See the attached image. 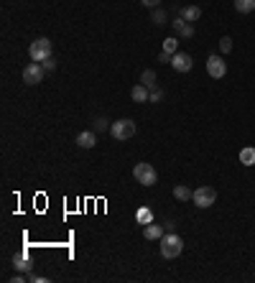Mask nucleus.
<instances>
[{"instance_id":"nucleus-1","label":"nucleus","mask_w":255,"mask_h":283,"mask_svg":"<svg viewBox=\"0 0 255 283\" xmlns=\"http://www.w3.org/2000/svg\"><path fill=\"white\" fill-rule=\"evenodd\" d=\"M158 248H161V255H163L166 260H174V258H179L181 250H184V240H181L176 232H166V235L158 240Z\"/></svg>"},{"instance_id":"nucleus-2","label":"nucleus","mask_w":255,"mask_h":283,"mask_svg":"<svg viewBox=\"0 0 255 283\" xmlns=\"http://www.w3.org/2000/svg\"><path fill=\"white\" fill-rule=\"evenodd\" d=\"M28 54H31V59L33 61H46V59H51V54H54V46H51V41L46 36H41V38H36V41L28 46Z\"/></svg>"},{"instance_id":"nucleus-3","label":"nucleus","mask_w":255,"mask_h":283,"mask_svg":"<svg viewBox=\"0 0 255 283\" xmlns=\"http://www.w3.org/2000/svg\"><path fill=\"white\" fill-rule=\"evenodd\" d=\"M110 133H112L115 140H131L136 135V123L131 117H122V120H117V123L110 125Z\"/></svg>"},{"instance_id":"nucleus-4","label":"nucleus","mask_w":255,"mask_h":283,"mask_svg":"<svg viewBox=\"0 0 255 283\" xmlns=\"http://www.w3.org/2000/svg\"><path fill=\"white\" fill-rule=\"evenodd\" d=\"M192 201H194L199 209H207V207H212V204L217 201V189H215V186H199V189L194 191Z\"/></svg>"},{"instance_id":"nucleus-5","label":"nucleus","mask_w":255,"mask_h":283,"mask_svg":"<svg viewBox=\"0 0 255 283\" xmlns=\"http://www.w3.org/2000/svg\"><path fill=\"white\" fill-rule=\"evenodd\" d=\"M133 176H136V181L143 184V186H153V184L158 181V171H156L151 164H136V166H133Z\"/></svg>"},{"instance_id":"nucleus-6","label":"nucleus","mask_w":255,"mask_h":283,"mask_svg":"<svg viewBox=\"0 0 255 283\" xmlns=\"http://www.w3.org/2000/svg\"><path fill=\"white\" fill-rule=\"evenodd\" d=\"M44 64H38V61H31L26 69H23V82L26 85H38L41 79H44Z\"/></svg>"},{"instance_id":"nucleus-7","label":"nucleus","mask_w":255,"mask_h":283,"mask_svg":"<svg viewBox=\"0 0 255 283\" xmlns=\"http://www.w3.org/2000/svg\"><path fill=\"white\" fill-rule=\"evenodd\" d=\"M207 72H209V77H212V79H222V77L227 74V64L222 61V56L212 54V56L207 59Z\"/></svg>"},{"instance_id":"nucleus-8","label":"nucleus","mask_w":255,"mask_h":283,"mask_svg":"<svg viewBox=\"0 0 255 283\" xmlns=\"http://www.w3.org/2000/svg\"><path fill=\"white\" fill-rule=\"evenodd\" d=\"M192 56L189 54H184V51H176L174 56H171V66L176 69V72H192Z\"/></svg>"},{"instance_id":"nucleus-9","label":"nucleus","mask_w":255,"mask_h":283,"mask_svg":"<svg viewBox=\"0 0 255 283\" xmlns=\"http://www.w3.org/2000/svg\"><path fill=\"white\" fill-rule=\"evenodd\" d=\"M166 232H163V225H156V222H151V225H143V237L146 240H161Z\"/></svg>"},{"instance_id":"nucleus-10","label":"nucleus","mask_w":255,"mask_h":283,"mask_svg":"<svg viewBox=\"0 0 255 283\" xmlns=\"http://www.w3.org/2000/svg\"><path fill=\"white\" fill-rule=\"evenodd\" d=\"M95 143H97L95 130H84V133H79V135H77V146H79V148H92Z\"/></svg>"},{"instance_id":"nucleus-11","label":"nucleus","mask_w":255,"mask_h":283,"mask_svg":"<svg viewBox=\"0 0 255 283\" xmlns=\"http://www.w3.org/2000/svg\"><path fill=\"white\" fill-rule=\"evenodd\" d=\"M131 97H133V102H148L151 90H148L146 85H136V87L131 90Z\"/></svg>"},{"instance_id":"nucleus-12","label":"nucleus","mask_w":255,"mask_h":283,"mask_svg":"<svg viewBox=\"0 0 255 283\" xmlns=\"http://www.w3.org/2000/svg\"><path fill=\"white\" fill-rule=\"evenodd\" d=\"M199 16H202V8H199V6H184V8H181V18L189 21V23L199 21Z\"/></svg>"},{"instance_id":"nucleus-13","label":"nucleus","mask_w":255,"mask_h":283,"mask_svg":"<svg viewBox=\"0 0 255 283\" xmlns=\"http://www.w3.org/2000/svg\"><path fill=\"white\" fill-rule=\"evenodd\" d=\"M240 164L242 166H255V148L252 146H245L240 151Z\"/></svg>"},{"instance_id":"nucleus-14","label":"nucleus","mask_w":255,"mask_h":283,"mask_svg":"<svg viewBox=\"0 0 255 283\" xmlns=\"http://www.w3.org/2000/svg\"><path fill=\"white\" fill-rule=\"evenodd\" d=\"M174 196L179 199V201H192V196H194V191L186 186V184H179V186H174Z\"/></svg>"},{"instance_id":"nucleus-15","label":"nucleus","mask_w":255,"mask_h":283,"mask_svg":"<svg viewBox=\"0 0 255 283\" xmlns=\"http://www.w3.org/2000/svg\"><path fill=\"white\" fill-rule=\"evenodd\" d=\"M13 268L21 270V273H28L33 265H31V260H28L26 255H13Z\"/></svg>"},{"instance_id":"nucleus-16","label":"nucleus","mask_w":255,"mask_h":283,"mask_svg":"<svg viewBox=\"0 0 255 283\" xmlns=\"http://www.w3.org/2000/svg\"><path fill=\"white\" fill-rule=\"evenodd\" d=\"M136 222H138V225H151V222H153V212H151L148 207H141V209L136 212Z\"/></svg>"},{"instance_id":"nucleus-17","label":"nucleus","mask_w":255,"mask_h":283,"mask_svg":"<svg viewBox=\"0 0 255 283\" xmlns=\"http://www.w3.org/2000/svg\"><path fill=\"white\" fill-rule=\"evenodd\" d=\"M235 11L237 13H252L255 11V0H235Z\"/></svg>"},{"instance_id":"nucleus-18","label":"nucleus","mask_w":255,"mask_h":283,"mask_svg":"<svg viewBox=\"0 0 255 283\" xmlns=\"http://www.w3.org/2000/svg\"><path fill=\"white\" fill-rule=\"evenodd\" d=\"M141 85H146L148 90L156 87V72H153V69H146V72L141 74Z\"/></svg>"},{"instance_id":"nucleus-19","label":"nucleus","mask_w":255,"mask_h":283,"mask_svg":"<svg viewBox=\"0 0 255 283\" xmlns=\"http://www.w3.org/2000/svg\"><path fill=\"white\" fill-rule=\"evenodd\" d=\"M163 51H166V54H176V51H179V41H176L174 36L163 41Z\"/></svg>"},{"instance_id":"nucleus-20","label":"nucleus","mask_w":255,"mask_h":283,"mask_svg":"<svg viewBox=\"0 0 255 283\" xmlns=\"http://www.w3.org/2000/svg\"><path fill=\"white\" fill-rule=\"evenodd\" d=\"M220 49H222V54H230L232 51V38L230 36H222L220 38Z\"/></svg>"},{"instance_id":"nucleus-21","label":"nucleus","mask_w":255,"mask_h":283,"mask_svg":"<svg viewBox=\"0 0 255 283\" xmlns=\"http://www.w3.org/2000/svg\"><path fill=\"white\" fill-rule=\"evenodd\" d=\"M151 21H153V23H158V26H163V23H166V11L156 8V11H153V16H151Z\"/></svg>"},{"instance_id":"nucleus-22","label":"nucleus","mask_w":255,"mask_h":283,"mask_svg":"<svg viewBox=\"0 0 255 283\" xmlns=\"http://www.w3.org/2000/svg\"><path fill=\"white\" fill-rule=\"evenodd\" d=\"M107 128H110V120H105V117H97V120H95V130H97V133H102V130H107Z\"/></svg>"},{"instance_id":"nucleus-23","label":"nucleus","mask_w":255,"mask_h":283,"mask_svg":"<svg viewBox=\"0 0 255 283\" xmlns=\"http://www.w3.org/2000/svg\"><path fill=\"white\" fill-rule=\"evenodd\" d=\"M179 36H181V38H194V23H186L184 31H181Z\"/></svg>"},{"instance_id":"nucleus-24","label":"nucleus","mask_w":255,"mask_h":283,"mask_svg":"<svg viewBox=\"0 0 255 283\" xmlns=\"http://www.w3.org/2000/svg\"><path fill=\"white\" fill-rule=\"evenodd\" d=\"M161 100H163V92L153 87V90H151V97H148V102H161Z\"/></svg>"},{"instance_id":"nucleus-25","label":"nucleus","mask_w":255,"mask_h":283,"mask_svg":"<svg viewBox=\"0 0 255 283\" xmlns=\"http://www.w3.org/2000/svg\"><path fill=\"white\" fill-rule=\"evenodd\" d=\"M171 56H174V54H166V51H161V54H158V64H171Z\"/></svg>"},{"instance_id":"nucleus-26","label":"nucleus","mask_w":255,"mask_h":283,"mask_svg":"<svg viewBox=\"0 0 255 283\" xmlns=\"http://www.w3.org/2000/svg\"><path fill=\"white\" fill-rule=\"evenodd\" d=\"M41 64H44V69H46V72H54V69H56V61H54V56H51V59H46V61H41Z\"/></svg>"},{"instance_id":"nucleus-27","label":"nucleus","mask_w":255,"mask_h":283,"mask_svg":"<svg viewBox=\"0 0 255 283\" xmlns=\"http://www.w3.org/2000/svg\"><path fill=\"white\" fill-rule=\"evenodd\" d=\"M28 280H31V283H46V278H44V275H36V273H31V275H28Z\"/></svg>"},{"instance_id":"nucleus-28","label":"nucleus","mask_w":255,"mask_h":283,"mask_svg":"<svg viewBox=\"0 0 255 283\" xmlns=\"http://www.w3.org/2000/svg\"><path fill=\"white\" fill-rule=\"evenodd\" d=\"M141 3H143L146 8H156V6L161 3V0H141Z\"/></svg>"}]
</instances>
